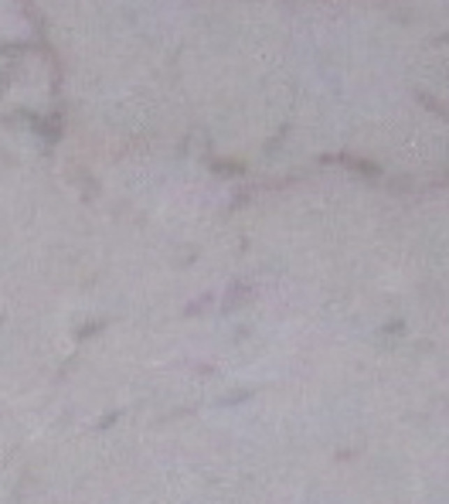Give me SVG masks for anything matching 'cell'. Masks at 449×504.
I'll return each mask as SVG.
<instances>
[{
    "label": "cell",
    "instance_id": "1",
    "mask_svg": "<svg viewBox=\"0 0 449 504\" xmlns=\"http://www.w3.org/2000/svg\"><path fill=\"white\" fill-rule=\"evenodd\" d=\"M249 296H252V287H249V283H232V290H228V296H225L221 310H225V314H232V310H238V307H242Z\"/></svg>",
    "mask_w": 449,
    "mask_h": 504
},
{
    "label": "cell",
    "instance_id": "2",
    "mask_svg": "<svg viewBox=\"0 0 449 504\" xmlns=\"http://www.w3.org/2000/svg\"><path fill=\"white\" fill-rule=\"evenodd\" d=\"M347 167H354V171H361L365 178H381V167L378 164H368V160H358V157H341Z\"/></svg>",
    "mask_w": 449,
    "mask_h": 504
},
{
    "label": "cell",
    "instance_id": "3",
    "mask_svg": "<svg viewBox=\"0 0 449 504\" xmlns=\"http://www.w3.org/2000/svg\"><path fill=\"white\" fill-rule=\"evenodd\" d=\"M99 331H106V317H99V320H89V324H82L79 331H75V341H89L92 334H99Z\"/></svg>",
    "mask_w": 449,
    "mask_h": 504
},
{
    "label": "cell",
    "instance_id": "4",
    "mask_svg": "<svg viewBox=\"0 0 449 504\" xmlns=\"http://www.w3.org/2000/svg\"><path fill=\"white\" fill-rule=\"evenodd\" d=\"M218 174H245V164H228V160H214L212 164Z\"/></svg>",
    "mask_w": 449,
    "mask_h": 504
},
{
    "label": "cell",
    "instance_id": "5",
    "mask_svg": "<svg viewBox=\"0 0 449 504\" xmlns=\"http://www.w3.org/2000/svg\"><path fill=\"white\" fill-rule=\"evenodd\" d=\"M31 45H21V41H7V45H0V55H10V58H17V55H24Z\"/></svg>",
    "mask_w": 449,
    "mask_h": 504
},
{
    "label": "cell",
    "instance_id": "6",
    "mask_svg": "<svg viewBox=\"0 0 449 504\" xmlns=\"http://www.w3.org/2000/svg\"><path fill=\"white\" fill-rule=\"evenodd\" d=\"M10 79H14V69H7V72H0V96H3V89L10 85Z\"/></svg>",
    "mask_w": 449,
    "mask_h": 504
},
{
    "label": "cell",
    "instance_id": "7",
    "mask_svg": "<svg viewBox=\"0 0 449 504\" xmlns=\"http://www.w3.org/2000/svg\"><path fill=\"white\" fill-rule=\"evenodd\" d=\"M116 419H119V412H112V416H106V419L99 423V429H106V426H109V423H116Z\"/></svg>",
    "mask_w": 449,
    "mask_h": 504
},
{
    "label": "cell",
    "instance_id": "8",
    "mask_svg": "<svg viewBox=\"0 0 449 504\" xmlns=\"http://www.w3.org/2000/svg\"><path fill=\"white\" fill-rule=\"evenodd\" d=\"M0 327H3V317H0Z\"/></svg>",
    "mask_w": 449,
    "mask_h": 504
}]
</instances>
